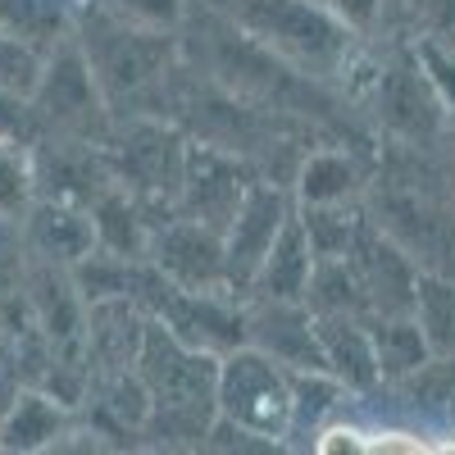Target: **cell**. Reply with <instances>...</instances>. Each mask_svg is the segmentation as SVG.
Here are the masks:
<instances>
[{
  "instance_id": "cell-4",
  "label": "cell",
  "mask_w": 455,
  "mask_h": 455,
  "mask_svg": "<svg viewBox=\"0 0 455 455\" xmlns=\"http://www.w3.org/2000/svg\"><path fill=\"white\" fill-rule=\"evenodd\" d=\"M219 419L251 433L264 446H283L296 424L291 369L251 341L233 347L219 360Z\"/></svg>"
},
{
  "instance_id": "cell-1",
  "label": "cell",
  "mask_w": 455,
  "mask_h": 455,
  "mask_svg": "<svg viewBox=\"0 0 455 455\" xmlns=\"http://www.w3.org/2000/svg\"><path fill=\"white\" fill-rule=\"evenodd\" d=\"M219 360L223 355L182 341L160 319L146 323L132 369L150 401V437H160L164 446H205L219 419Z\"/></svg>"
},
{
  "instance_id": "cell-9",
  "label": "cell",
  "mask_w": 455,
  "mask_h": 455,
  "mask_svg": "<svg viewBox=\"0 0 455 455\" xmlns=\"http://www.w3.org/2000/svg\"><path fill=\"white\" fill-rule=\"evenodd\" d=\"M146 259L156 264L173 287H187V291H233V287H228L223 233H214V228L187 219V214H169L164 223H156Z\"/></svg>"
},
{
  "instance_id": "cell-7",
  "label": "cell",
  "mask_w": 455,
  "mask_h": 455,
  "mask_svg": "<svg viewBox=\"0 0 455 455\" xmlns=\"http://www.w3.org/2000/svg\"><path fill=\"white\" fill-rule=\"evenodd\" d=\"M296 214V196L287 192V187L278 182H264L255 178L246 187V196L233 214V223H228V233H223V259H228V287H233L242 300L259 274V264L264 255L274 251V242L283 237V228L291 223Z\"/></svg>"
},
{
  "instance_id": "cell-15",
  "label": "cell",
  "mask_w": 455,
  "mask_h": 455,
  "mask_svg": "<svg viewBox=\"0 0 455 455\" xmlns=\"http://www.w3.org/2000/svg\"><path fill=\"white\" fill-rule=\"evenodd\" d=\"M369 332H373V355H378V373L383 378H405L414 369H424L428 337L414 315H378Z\"/></svg>"
},
{
  "instance_id": "cell-8",
  "label": "cell",
  "mask_w": 455,
  "mask_h": 455,
  "mask_svg": "<svg viewBox=\"0 0 455 455\" xmlns=\"http://www.w3.org/2000/svg\"><path fill=\"white\" fill-rule=\"evenodd\" d=\"M251 182L255 178L237 160V150H223L214 141H192L173 214H187V219L214 228V233H228V223H233V214H237Z\"/></svg>"
},
{
  "instance_id": "cell-16",
  "label": "cell",
  "mask_w": 455,
  "mask_h": 455,
  "mask_svg": "<svg viewBox=\"0 0 455 455\" xmlns=\"http://www.w3.org/2000/svg\"><path fill=\"white\" fill-rule=\"evenodd\" d=\"M355 187H360V173L341 150H315V156L300 160L291 196L296 205H341L355 196Z\"/></svg>"
},
{
  "instance_id": "cell-19",
  "label": "cell",
  "mask_w": 455,
  "mask_h": 455,
  "mask_svg": "<svg viewBox=\"0 0 455 455\" xmlns=\"http://www.w3.org/2000/svg\"><path fill=\"white\" fill-rule=\"evenodd\" d=\"M32 128V109H28V96L19 92H5L0 87V141H19L23 132Z\"/></svg>"
},
{
  "instance_id": "cell-17",
  "label": "cell",
  "mask_w": 455,
  "mask_h": 455,
  "mask_svg": "<svg viewBox=\"0 0 455 455\" xmlns=\"http://www.w3.org/2000/svg\"><path fill=\"white\" fill-rule=\"evenodd\" d=\"M42 64H46L42 51L28 46L23 36H14L5 23H0V87L19 92V96H32L36 78H42Z\"/></svg>"
},
{
  "instance_id": "cell-20",
  "label": "cell",
  "mask_w": 455,
  "mask_h": 455,
  "mask_svg": "<svg viewBox=\"0 0 455 455\" xmlns=\"http://www.w3.org/2000/svg\"><path fill=\"white\" fill-rule=\"evenodd\" d=\"M328 10L347 28H369L373 14H378V0H328Z\"/></svg>"
},
{
  "instance_id": "cell-10",
  "label": "cell",
  "mask_w": 455,
  "mask_h": 455,
  "mask_svg": "<svg viewBox=\"0 0 455 455\" xmlns=\"http://www.w3.org/2000/svg\"><path fill=\"white\" fill-rule=\"evenodd\" d=\"M246 341L291 373H328L319 323L306 300H246Z\"/></svg>"
},
{
  "instance_id": "cell-11",
  "label": "cell",
  "mask_w": 455,
  "mask_h": 455,
  "mask_svg": "<svg viewBox=\"0 0 455 455\" xmlns=\"http://www.w3.org/2000/svg\"><path fill=\"white\" fill-rule=\"evenodd\" d=\"M28 246L36 251V259H51L60 269H73L96 251V223L92 210L78 201H60V196H42L28 210Z\"/></svg>"
},
{
  "instance_id": "cell-12",
  "label": "cell",
  "mask_w": 455,
  "mask_h": 455,
  "mask_svg": "<svg viewBox=\"0 0 455 455\" xmlns=\"http://www.w3.org/2000/svg\"><path fill=\"white\" fill-rule=\"evenodd\" d=\"M310 274H315V246H310V233L300 223V210L291 214V223L283 228V237L274 242V251L264 255L259 274L246 291V300H306V287H310Z\"/></svg>"
},
{
  "instance_id": "cell-13",
  "label": "cell",
  "mask_w": 455,
  "mask_h": 455,
  "mask_svg": "<svg viewBox=\"0 0 455 455\" xmlns=\"http://www.w3.org/2000/svg\"><path fill=\"white\" fill-rule=\"evenodd\" d=\"M68 410L55 392L46 387H23L10 410L0 414V451H46L60 446V437H68Z\"/></svg>"
},
{
  "instance_id": "cell-14",
  "label": "cell",
  "mask_w": 455,
  "mask_h": 455,
  "mask_svg": "<svg viewBox=\"0 0 455 455\" xmlns=\"http://www.w3.org/2000/svg\"><path fill=\"white\" fill-rule=\"evenodd\" d=\"M315 323H319V341H323V355H328V373L341 378L347 387H369L378 378L369 319H360V315H315Z\"/></svg>"
},
{
  "instance_id": "cell-6",
  "label": "cell",
  "mask_w": 455,
  "mask_h": 455,
  "mask_svg": "<svg viewBox=\"0 0 455 455\" xmlns=\"http://www.w3.org/2000/svg\"><path fill=\"white\" fill-rule=\"evenodd\" d=\"M187 150H192V141L173 124L146 119V114H132L128 124L109 128L105 137V160L114 182H124L137 201H164L169 210L182 187Z\"/></svg>"
},
{
  "instance_id": "cell-3",
  "label": "cell",
  "mask_w": 455,
  "mask_h": 455,
  "mask_svg": "<svg viewBox=\"0 0 455 455\" xmlns=\"http://www.w3.org/2000/svg\"><path fill=\"white\" fill-rule=\"evenodd\" d=\"M78 46H83L109 105H119V100L141 105L146 96H160L173 73V60H178L173 32L137 28L119 14H109L100 0L78 28Z\"/></svg>"
},
{
  "instance_id": "cell-2",
  "label": "cell",
  "mask_w": 455,
  "mask_h": 455,
  "mask_svg": "<svg viewBox=\"0 0 455 455\" xmlns=\"http://www.w3.org/2000/svg\"><path fill=\"white\" fill-rule=\"evenodd\" d=\"M210 5L300 78H328L347 64L351 28L328 10V0H210Z\"/></svg>"
},
{
  "instance_id": "cell-5",
  "label": "cell",
  "mask_w": 455,
  "mask_h": 455,
  "mask_svg": "<svg viewBox=\"0 0 455 455\" xmlns=\"http://www.w3.org/2000/svg\"><path fill=\"white\" fill-rule=\"evenodd\" d=\"M28 109H32V124H42L46 132L92 141V146H105V137L114 128L109 100H105L78 42H55L46 51L42 78H36V87L28 96Z\"/></svg>"
},
{
  "instance_id": "cell-18",
  "label": "cell",
  "mask_w": 455,
  "mask_h": 455,
  "mask_svg": "<svg viewBox=\"0 0 455 455\" xmlns=\"http://www.w3.org/2000/svg\"><path fill=\"white\" fill-rule=\"evenodd\" d=\"M32 192V169L23 164L19 150H10V141H0V214L19 210Z\"/></svg>"
}]
</instances>
